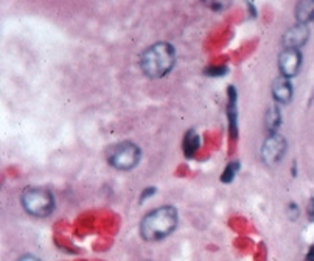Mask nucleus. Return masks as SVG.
I'll list each match as a JSON object with an SVG mask.
<instances>
[{
    "label": "nucleus",
    "instance_id": "nucleus-1",
    "mask_svg": "<svg viewBox=\"0 0 314 261\" xmlns=\"http://www.w3.org/2000/svg\"><path fill=\"white\" fill-rule=\"evenodd\" d=\"M177 226V211L165 205L148 213L140 223V235L146 241H160L166 238Z\"/></svg>",
    "mask_w": 314,
    "mask_h": 261
},
{
    "label": "nucleus",
    "instance_id": "nucleus-2",
    "mask_svg": "<svg viewBox=\"0 0 314 261\" xmlns=\"http://www.w3.org/2000/svg\"><path fill=\"white\" fill-rule=\"evenodd\" d=\"M176 62V50L166 42H157L140 56V69L148 78L165 76Z\"/></svg>",
    "mask_w": 314,
    "mask_h": 261
},
{
    "label": "nucleus",
    "instance_id": "nucleus-3",
    "mask_svg": "<svg viewBox=\"0 0 314 261\" xmlns=\"http://www.w3.org/2000/svg\"><path fill=\"white\" fill-rule=\"evenodd\" d=\"M20 202L24 210L36 217H46L55 210L53 193L42 187H28L22 191Z\"/></svg>",
    "mask_w": 314,
    "mask_h": 261
},
{
    "label": "nucleus",
    "instance_id": "nucleus-4",
    "mask_svg": "<svg viewBox=\"0 0 314 261\" xmlns=\"http://www.w3.org/2000/svg\"><path fill=\"white\" fill-rule=\"evenodd\" d=\"M140 162V148L136 143L123 142L115 145L109 153V163L117 169H132Z\"/></svg>",
    "mask_w": 314,
    "mask_h": 261
},
{
    "label": "nucleus",
    "instance_id": "nucleus-5",
    "mask_svg": "<svg viewBox=\"0 0 314 261\" xmlns=\"http://www.w3.org/2000/svg\"><path fill=\"white\" fill-rule=\"evenodd\" d=\"M286 153V140L279 134H271L263 143L261 159L266 165H277Z\"/></svg>",
    "mask_w": 314,
    "mask_h": 261
},
{
    "label": "nucleus",
    "instance_id": "nucleus-6",
    "mask_svg": "<svg viewBox=\"0 0 314 261\" xmlns=\"http://www.w3.org/2000/svg\"><path fill=\"white\" fill-rule=\"evenodd\" d=\"M302 64V55L299 50L294 49H285L279 56V69L282 72V76L292 78L299 73Z\"/></svg>",
    "mask_w": 314,
    "mask_h": 261
},
{
    "label": "nucleus",
    "instance_id": "nucleus-7",
    "mask_svg": "<svg viewBox=\"0 0 314 261\" xmlns=\"http://www.w3.org/2000/svg\"><path fill=\"white\" fill-rule=\"evenodd\" d=\"M309 36V30L306 27V24H300L297 22L294 27H291L285 34H283V47L285 49H294L299 50L303 44L308 40Z\"/></svg>",
    "mask_w": 314,
    "mask_h": 261
},
{
    "label": "nucleus",
    "instance_id": "nucleus-8",
    "mask_svg": "<svg viewBox=\"0 0 314 261\" xmlns=\"http://www.w3.org/2000/svg\"><path fill=\"white\" fill-rule=\"evenodd\" d=\"M273 97L279 101V103H289L291 97H292V85L289 82L288 78L285 76H279L274 82H273Z\"/></svg>",
    "mask_w": 314,
    "mask_h": 261
},
{
    "label": "nucleus",
    "instance_id": "nucleus-9",
    "mask_svg": "<svg viewBox=\"0 0 314 261\" xmlns=\"http://www.w3.org/2000/svg\"><path fill=\"white\" fill-rule=\"evenodd\" d=\"M296 19L306 24L314 19V0H299L296 5Z\"/></svg>",
    "mask_w": 314,
    "mask_h": 261
},
{
    "label": "nucleus",
    "instance_id": "nucleus-10",
    "mask_svg": "<svg viewBox=\"0 0 314 261\" xmlns=\"http://www.w3.org/2000/svg\"><path fill=\"white\" fill-rule=\"evenodd\" d=\"M280 121H282V115H280L279 107H269L266 112V117H264L266 129L271 134H277V127L280 126Z\"/></svg>",
    "mask_w": 314,
    "mask_h": 261
},
{
    "label": "nucleus",
    "instance_id": "nucleus-11",
    "mask_svg": "<svg viewBox=\"0 0 314 261\" xmlns=\"http://www.w3.org/2000/svg\"><path fill=\"white\" fill-rule=\"evenodd\" d=\"M199 143H201V139H199V134H196L195 130H189L185 134V139H184V153L187 157H192L196 149L199 148Z\"/></svg>",
    "mask_w": 314,
    "mask_h": 261
},
{
    "label": "nucleus",
    "instance_id": "nucleus-12",
    "mask_svg": "<svg viewBox=\"0 0 314 261\" xmlns=\"http://www.w3.org/2000/svg\"><path fill=\"white\" fill-rule=\"evenodd\" d=\"M204 5L212 11H224L232 4V0H202Z\"/></svg>",
    "mask_w": 314,
    "mask_h": 261
},
{
    "label": "nucleus",
    "instance_id": "nucleus-13",
    "mask_svg": "<svg viewBox=\"0 0 314 261\" xmlns=\"http://www.w3.org/2000/svg\"><path fill=\"white\" fill-rule=\"evenodd\" d=\"M238 162H232L226 166V169L222 171V176H221V181L222 182H232L234 178H235V174L238 172Z\"/></svg>",
    "mask_w": 314,
    "mask_h": 261
},
{
    "label": "nucleus",
    "instance_id": "nucleus-14",
    "mask_svg": "<svg viewBox=\"0 0 314 261\" xmlns=\"http://www.w3.org/2000/svg\"><path fill=\"white\" fill-rule=\"evenodd\" d=\"M226 72H227L226 67H210V69L205 70V73H207L208 76H222Z\"/></svg>",
    "mask_w": 314,
    "mask_h": 261
},
{
    "label": "nucleus",
    "instance_id": "nucleus-15",
    "mask_svg": "<svg viewBox=\"0 0 314 261\" xmlns=\"http://www.w3.org/2000/svg\"><path fill=\"white\" fill-rule=\"evenodd\" d=\"M288 214H289V217H291V220L294 221L296 217L299 216V207H297L296 204H291V205L288 207Z\"/></svg>",
    "mask_w": 314,
    "mask_h": 261
},
{
    "label": "nucleus",
    "instance_id": "nucleus-16",
    "mask_svg": "<svg viewBox=\"0 0 314 261\" xmlns=\"http://www.w3.org/2000/svg\"><path fill=\"white\" fill-rule=\"evenodd\" d=\"M309 220L314 221V198H312L311 202H309Z\"/></svg>",
    "mask_w": 314,
    "mask_h": 261
},
{
    "label": "nucleus",
    "instance_id": "nucleus-17",
    "mask_svg": "<svg viewBox=\"0 0 314 261\" xmlns=\"http://www.w3.org/2000/svg\"><path fill=\"white\" fill-rule=\"evenodd\" d=\"M19 261H40V259L36 258V256H33V255H25V256H22Z\"/></svg>",
    "mask_w": 314,
    "mask_h": 261
},
{
    "label": "nucleus",
    "instance_id": "nucleus-18",
    "mask_svg": "<svg viewBox=\"0 0 314 261\" xmlns=\"http://www.w3.org/2000/svg\"><path fill=\"white\" fill-rule=\"evenodd\" d=\"M306 261H314V247H311V250H309V255H308Z\"/></svg>",
    "mask_w": 314,
    "mask_h": 261
},
{
    "label": "nucleus",
    "instance_id": "nucleus-19",
    "mask_svg": "<svg viewBox=\"0 0 314 261\" xmlns=\"http://www.w3.org/2000/svg\"><path fill=\"white\" fill-rule=\"evenodd\" d=\"M312 22H314V19H312Z\"/></svg>",
    "mask_w": 314,
    "mask_h": 261
}]
</instances>
